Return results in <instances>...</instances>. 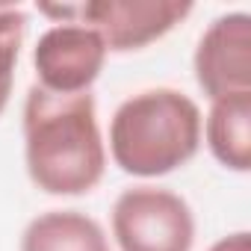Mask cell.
I'll use <instances>...</instances> for the list:
<instances>
[{"instance_id": "9", "label": "cell", "mask_w": 251, "mask_h": 251, "mask_svg": "<svg viewBox=\"0 0 251 251\" xmlns=\"http://www.w3.org/2000/svg\"><path fill=\"white\" fill-rule=\"evenodd\" d=\"M24 36H27V12L18 6H0V115L9 106Z\"/></svg>"}, {"instance_id": "3", "label": "cell", "mask_w": 251, "mask_h": 251, "mask_svg": "<svg viewBox=\"0 0 251 251\" xmlns=\"http://www.w3.org/2000/svg\"><path fill=\"white\" fill-rule=\"evenodd\" d=\"M112 239L118 251H192L195 213L172 189L130 186L112 204Z\"/></svg>"}, {"instance_id": "6", "label": "cell", "mask_w": 251, "mask_h": 251, "mask_svg": "<svg viewBox=\"0 0 251 251\" xmlns=\"http://www.w3.org/2000/svg\"><path fill=\"white\" fill-rule=\"evenodd\" d=\"M195 83L210 100L251 92V15L225 12L198 39Z\"/></svg>"}, {"instance_id": "5", "label": "cell", "mask_w": 251, "mask_h": 251, "mask_svg": "<svg viewBox=\"0 0 251 251\" xmlns=\"http://www.w3.org/2000/svg\"><path fill=\"white\" fill-rule=\"evenodd\" d=\"M106 53L103 39L92 27L80 21L53 24L33 48V68L39 77L36 86L53 95H83L100 77Z\"/></svg>"}, {"instance_id": "1", "label": "cell", "mask_w": 251, "mask_h": 251, "mask_svg": "<svg viewBox=\"0 0 251 251\" xmlns=\"http://www.w3.org/2000/svg\"><path fill=\"white\" fill-rule=\"evenodd\" d=\"M24 163L36 189L86 195L106 172V142L95 95H53L30 86L24 100Z\"/></svg>"}, {"instance_id": "4", "label": "cell", "mask_w": 251, "mask_h": 251, "mask_svg": "<svg viewBox=\"0 0 251 251\" xmlns=\"http://www.w3.org/2000/svg\"><path fill=\"white\" fill-rule=\"evenodd\" d=\"M42 12L62 21H80L103 39L106 50L127 53L142 50L172 33L192 12V3L186 0H92L80 6H42Z\"/></svg>"}, {"instance_id": "10", "label": "cell", "mask_w": 251, "mask_h": 251, "mask_svg": "<svg viewBox=\"0 0 251 251\" xmlns=\"http://www.w3.org/2000/svg\"><path fill=\"white\" fill-rule=\"evenodd\" d=\"M207 251H251V233L248 230H233V233L216 239Z\"/></svg>"}, {"instance_id": "7", "label": "cell", "mask_w": 251, "mask_h": 251, "mask_svg": "<svg viewBox=\"0 0 251 251\" xmlns=\"http://www.w3.org/2000/svg\"><path fill=\"white\" fill-rule=\"evenodd\" d=\"M201 139L227 172L245 175L251 169V92L210 100Z\"/></svg>"}, {"instance_id": "2", "label": "cell", "mask_w": 251, "mask_h": 251, "mask_svg": "<svg viewBox=\"0 0 251 251\" xmlns=\"http://www.w3.org/2000/svg\"><path fill=\"white\" fill-rule=\"evenodd\" d=\"M198 103L169 86L124 98L109 121V157L133 177H163L183 169L201 148Z\"/></svg>"}, {"instance_id": "8", "label": "cell", "mask_w": 251, "mask_h": 251, "mask_svg": "<svg viewBox=\"0 0 251 251\" xmlns=\"http://www.w3.org/2000/svg\"><path fill=\"white\" fill-rule=\"evenodd\" d=\"M21 251H112V245L92 216L80 210H48L24 227Z\"/></svg>"}]
</instances>
